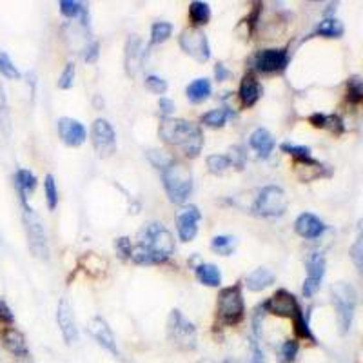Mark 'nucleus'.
<instances>
[{"mask_svg":"<svg viewBox=\"0 0 363 363\" xmlns=\"http://www.w3.org/2000/svg\"><path fill=\"white\" fill-rule=\"evenodd\" d=\"M174 252V238L164 223L151 222L136 235L131 258L138 265H160L169 260Z\"/></svg>","mask_w":363,"mask_h":363,"instance_id":"obj_1","label":"nucleus"},{"mask_svg":"<svg viewBox=\"0 0 363 363\" xmlns=\"http://www.w3.org/2000/svg\"><path fill=\"white\" fill-rule=\"evenodd\" d=\"M158 135L165 144L180 149L184 157L196 158L202 153L203 133L200 125L193 124L189 120L173 118V116L164 118L158 128Z\"/></svg>","mask_w":363,"mask_h":363,"instance_id":"obj_2","label":"nucleus"},{"mask_svg":"<svg viewBox=\"0 0 363 363\" xmlns=\"http://www.w3.org/2000/svg\"><path fill=\"white\" fill-rule=\"evenodd\" d=\"M162 184H164L165 194H167L169 202L182 206V203H186L189 200L191 193H193V173H191L187 165L180 164L173 158L162 169Z\"/></svg>","mask_w":363,"mask_h":363,"instance_id":"obj_3","label":"nucleus"},{"mask_svg":"<svg viewBox=\"0 0 363 363\" xmlns=\"http://www.w3.org/2000/svg\"><path fill=\"white\" fill-rule=\"evenodd\" d=\"M333 293V306L336 311V320H338L340 335H347L351 330L352 322L356 316V307H358V293L354 285L347 281H336L330 287Z\"/></svg>","mask_w":363,"mask_h":363,"instance_id":"obj_4","label":"nucleus"},{"mask_svg":"<svg viewBox=\"0 0 363 363\" xmlns=\"http://www.w3.org/2000/svg\"><path fill=\"white\" fill-rule=\"evenodd\" d=\"M244 285L235 284L223 287L218 293L216 301V314L222 325L235 327L238 325L245 316V301H244Z\"/></svg>","mask_w":363,"mask_h":363,"instance_id":"obj_5","label":"nucleus"},{"mask_svg":"<svg viewBox=\"0 0 363 363\" xmlns=\"http://www.w3.org/2000/svg\"><path fill=\"white\" fill-rule=\"evenodd\" d=\"M287 206H289V200L280 186H264L256 189L251 213L262 218H278L287 211Z\"/></svg>","mask_w":363,"mask_h":363,"instance_id":"obj_6","label":"nucleus"},{"mask_svg":"<svg viewBox=\"0 0 363 363\" xmlns=\"http://www.w3.org/2000/svg\"><path fill=\"white\" fill-rule=\"evenodd\" d=\"M167 340L180 351H194L199 342V330L180 309H173L167 318Z\"/></svg>","mask_w":363,"mask_h":363,"instance_id":"obj_7","label":"nucleus"},{"mask_svg":"<svg viewBox=\"0 0 363 363\" xmlns=\"http://www.w3.org/2000/svg\"><path fill=\"white\" fill-rule=\"evenodd\" d=\"M22 222H24L26 236H28L29 251L33 252L38 260H50V244H48L44 223L28 202L22 203Z\"/></svg>","mask_w":363,"mask_h":363,"instance_id":"obj_8","label":"nucleus"},{"mask_svg":"<svg viewBox=\"0 0 363 363\" xmlns=\"http://www.w3.org/2000/svg\"><path fill=\"white\" fill-rule=\"evenodd\" d=\"M182 51L196 62H207L211 58V44L207 35L200 28H186L178 37Z\"/></svg>","mask_w":363,"mask_h":363,"instance_id":"obj_9","label":"nucleus"},{"mask_svg":"<svg viewBox=\"0 0 363 363\" xmlns=\"http://www.w3.org/2000/svg\"><path fill=\"white\" fill-rule=\"evenodd\" d=\"M91 142L100 158H109L116 153V133L106 118H96L93 122Z\"/></svg>","mask_w":363,"mask_h":363,"instance_id":"obj_10","label":"nucleus"},{"mask_svg":"<svg viewBox=\"0 0 363 363\" xmlns=\"http://www.w3.org/2000/svg\"><path fill=\"white\" fill-rule=\"evenodd\" d=\"M289 64V51L285 48L260 50L252 57V69L262 74L281 73Z\"/></svg>","mask_w":363,"mask_h":363,"instance_id":"obj_11","label":"nucleus"},{"mask_svg":"<svg viewBox=\"0 0 363 363\" xmlns=\"http://www.w3.org/2000/svg\"><path fill=\"white\" fill-rule=\"evenodd\" d=\"M306 265H307V277L306 280H303V287H301V291H303V296L306 298H313L314 294L320 291L323 277H325V271H327L325 255L320 251L311 252Z\"/></svg>","mask_w":363,"mask_h":363,"instance_id":"obj_12","label":"nucleus"},{"mask_svg":"<svg viewBox=\"0 0 363 363\" xmlns=\"http://www.w3.org/2000/svg\"><path fill=\"white\" fill-rule=\"evenodd\" d=\"M202 220V213L196 206L189 203L184 206L177 215V233L182 242H193L199 235V223Z\"/></svg>","mask_w":363,"mask_h":363,"instance_id":"obj_13","label":"nucleus"},{"mask_svg":"<svg viewBox=\"0 0 363 363\" xmlns=\"http://www.w3.org/2000/svg\"><path fill=\"white\" fill-rule=\"evenodd\" d=\"M57 131L60 140L69 147H80L87 140V131L82 122L71 116H60L57 120Z\"/></svg>","mask_w":363,"mask_h":363,"instance_id":"obj_14","label":"nucleus"},{"mask_svg":"<svg viewBox=\"0 0 363 363\" xmlns=\"http://www.w3.org/2000/svg\"><path fill=\"white\" fill-rule=\"evenodd\" d=\"M57 323L58 329L62 333V338L67 345H74L79 342V327H77V320H74L73 307H71L69 300L62 298L58 301L57 307Z\"/></svg>","mask_w":363,"mask_h":363,"instance_id":"obj_15","label":"nucleus"},{"mask_svg":"<svg viewBox=\"0 0 363 363\" xmlns=\"http://www.w3.org/2000/svg\"><path fill=\"white\" fill-rule=\"evenodd\" d=\"M264 301L265 307H267V314H274V316L293 318L296 311L300 309L296 296L287 289H278L271 298Z\"/></svg>","mask_w":363,"mask_h":363,"instance_id":"obj_16","label":"nucleus"},{"mask_svg":"<svg viewBox=\"0 0 363 363\" xmlns=\"http://www.w3.org/2000/svg\"><path fill=\"white\" fill-rule=\"evenodd\" d=\"M327 231V225L320 216H316L314 213H301L298 215V218L294 220V233L298 236L306 240H316Z\"/></svg>","mask_w":363,"mask_h":363,"instance_id":"obj_17","label":"nucleus"},{"mask_svg":"<svg viewBox=\"0 0 363 363\" xmlns=\"http://www.w3.org/2000/svg\"><path fill=\"white\" fill-rule=\"evenodd\" d=\"M147 55L144 48V42L138 35H131L125 42V53H124V64H125V73L129 77H135L138 71H140L142 64H144V58Z\"/></svg>","mask_w":363,"mask_h":363,"instance_id":"obj_18","label":"nucleus"},{"mask_svg":"<svg viewBox=\"0 0 363 363\" xmlns=\"http://www.w3.org/2000/svg\"><path fill=\"white\" fill-rule=\"evenodd\" d=\"M89 333H91V335H93V338H95L96 342H99L100 347H104V349L111 352V354L120 356V351H118V345H116L115 335H113V330H111V327H109V323L106 322V320H104L102 316L91 318Z\"/></svg>","mask_w":363,"mask_h":363,"instance_id":"obj_19","label":"nucleus"},{"mask_svg":"<svg viewBox=\"0 0 363 363\" xmlns=\"http://www.w3.org/2000/svg\"><path fill=\"white\" fill-rule=\"evenodd\" d=\"M0 340H2V345H4V349L9 354H13L18 359H29L31 352H29L26 336L22 335L21 330L15 329V327H6L0 333Z\"/></svg>","mask_w":363,"mask_h":363,"instance_id":"obj_20","label":"nucleus"},{"mask_svg":"<svg viewBox=\"0 0 363 363\" xmlns=\"http://www.w3.org/2000/svg\"><path fill=\"white\" fill-rule=\"evenodd\" d=\"M249 147L255 149L256 155L260 158H269L271 153L277 147V140H274V136L271 135V131L265 128H256L255 131L249 135Z\"/></svg>","mask_w":363,"mask_h":363,"instance_id":"obj_21","label":"nucleus"},{"mask_svg":"<svg viewBox=\"0 0 363 363\" xmlns=\"http://www.w3.org/2000/svg\"><path fill=\"white\" fill-rule=\"evenodd\" d=\"M262 95H264V87H262V84L258 82L252 74H245L238 87V96L242 106H244V108H252V106L258 104Z\"/></svg>","mask_w":363,"mask_h":363,"instance_id":"obj_22","label":"nucleus"},{"mask_svg":"<svg viewBox=\"0 0 363 363\" xmlns=\"http://www.w3.org/2000/svg\"><path fill=\"white\" fill-rule=\"evenodd\" d=\"M274 280H277L274 272L269 271L267 267H258L245 277L244 285L247 287V291H251V293H262V291H265L267 287H271V285L274 284Z\"/></svg>","mask_w":363,"mask_h":363,"instance_id":"obj_23","label":"nucleus"},{"mask_svg":"<svg viewBox=\"0 0 363 363\" xmlns=\"http://www.w3.org/2000/svg\"><path fill=\"white\" fill-rule=\"evenodd\" d=\"M37 186H38V180L37 177H35L33 171L24 169V167H22V169H18L17 173H15V187H17L22 203L28 202V196L37 189Z\"/></svg>","mask_w":363,"mask_h":363,"instance_id":"obj_24","label":"nucleus"},{"mask_svg":"<svg viewBox=\"0 0 363 363\" xmlns=\"http://www.w3.org/2000/svg\"><path fill=\"white\" fill-rule=\"evenodd\" d=\"M213 95V84L209 79H194L186 87V96L191 104H202Z\"/></svg>","mask_w":363,"mask_h":363,"instance_id":"obj_25","label":"nucleus"},{"mask_svg":"<svg viewBox=\"0 0 363 363\" xmlns=\"http://www.w3.org/2000/svg\"><path fill=\"white\" fill-rule=\"evenodd\" d=\"M58 8H60V13L66 18H71V21L80 18L82 21V28L87 29V26H89V11H87V8L82 2H79V0H60Z\"/></svg>","mask_w":363,"mask_h":363,"instance_id":"obj_26","label":"nucleus"},{"mask_svg":"<svg viewBox=\"0 0 363 363\" xmlns=\"http://www.w3.org/2000/svg\"><path fill=\"white\" fill-rule=\"evenodd\" d=\"M194 274L199 278V281L206 287H220L222 285V271L218 265L215 264H199L194 267Z\"/></svg>","mask_w":363,"mask_h":363,"instance_id":"obj_27","label":"nucleus"},{"mask_svg":"<svg viewBox=\"0 0 363 363\" xmlns=\"http://www.w3.org/2000/svg\"><path fill=\"white\" fill-rule=\"evenodd\" d=\"M233 116H235L233 109L216 108V109H211V111L203 113V115L200 116V122H202L206 128L220 129V128H223V125L227 124V120L233 118Z\"/></svg>","mask_w":363,"mask_h":363,"instance_id":"obj_28","label":"nucleus"},{"mask_svg":"<svg viewBox=\"0 0 363 363\" xmlns=\"http://www.w3.org/2000/svg\"><path fill=\"white\" fill-rule=\"evenodd\" d=\"M314 33L325 38H342L343 33H345V28H343V22L338 21V18L325 17L323 21L318 22Z\"/></svg>","mask_w":363,"mask_h":363,"instance_id":"obj_29","label":"nucleus"},{"mask_svg":"<svg viewBox=\"0 0 363 363\" xmlns=\"http://www.w3.org/2000/svg\"><path fill=\"white\" fill-rule=\"evenodd\" d=\"M189 18L193 22V28L209 24L211 21V6L202 0H193L189 4Z\"/></svg>","mask_w":363,"mask_h":363,"instance_id":"obj_30","label":"nucleus"},{"mask_svg":"<svg viewBox=\"0 0 363 363\" xmlns=\"http://www.w3.org/2000/svg\"><path fill=\"white\" fill-rule=\"evenodd\" d=\"M238 247V240L231 235H218L211 240V249L220 256H231Z\"/></svg>","mask_w":363,"mask_h":363,"instance_id":"obj_31","label":"nucleus"},{"mask_svg":"<svg viewBox=\"0 0 363 363\" xmlns=\"http://www.w3.org/2000/svg\"><path fill=\"white\" fill-rule=\"evenodd\" d=\"M300 352V342L296 338H287L278 347V362L280 363H294Z\"/></svg>","mask_w":363,"mask_h":363,"instance_id":"obj_32","label":"nucleus"},{"mask_svg":"<svg viewBox=\"0 0 363 363\" xmlns=\"http://www.w3.org/2000/svg\"><path fill=\"white\" fill-rule=\"evenodd\" d=\"M293 322H294V330H296L298 338L314 342V335H313V330H311V325H309V316H307L306 311L301 309V307L296 311V314L293 316Z\"/></svg>","mask_w":363,"mask_h":363,"instance_id":"obj_33","label":"nucleus"},{"mask_svg":"<svg viewBox=\"0 0 363 363\" xmlns=\"http://www.w3.org/2000/svg\"><path fill=\"white\" fill-rule=\"evenodd\" d=\"M173 24L171 22H155L153 26H151V44H164V42H167L171 38V35H173Z\"/></svg>","mask_w":363,"mask_h":363,"instance_id":"obj_34","label":"nucleus"},{"mask_svg":"<svg viewBox=\"0 0 363 363\" xmlns=\"http://www.w3.org/2000/svg\"><path fill=\"white\" fill-rule=\"evenodd\" d=\"M44 196L45 203H48V209L55 211L58 206V187L57 182H55L53 174H45L44 177Z\"/></svg>","mask_w":363,"mask_h":363,"instance_id":"obj_35","label":"nucleus"},{"mask_svg":"<svg viewBox=\"0 0 363 363\" xmlns=\"http://www.w3.org/2000/svg\"><path fill=\"white\" fill-rule=\"evenodd\" d=\"M280 149L284 151L285 155H289V157L296 158L298 162H306V160H311V147L309 145H298V144H293V142H284V144L280 145Z\"/></svg>","mask_w":363,"mask_h":363,"instance_id":"obj_36","label":"nucleus"},{"mask_svg":"<svg viewBox=\"0 0 363 363\" xmlns=\"http://www.w3.org/2000/svg\"><path fill=\"white\" fill-rule=\"evenodd\" d=\"M206 164H207V169H209V173H213V174H223L227 169H229V167H231L227 155H220V153L209 155V157L206 158Z\"/></svg>","mask_w":363,"mask_h":363,"instance_id":"obj_37","label":"nucleus"},{"mask_svg":"<svg viewBox=\"0 0 363 363\" xmlns=\"http://www.w3.org/2000/svg\"><path fill=\"white\" fill-rule=\"evenodd\" d=\"M0 74L9 80H18L22 77L18 67L15 66V62H13L11 57L6 51H0Z\"/></svg>","mask_w":363,"mask_h":363,"instance_id":"obj_38","label":"nucleus"},{"mask_svg":"<svg viewBox=\"0 0 363 363\" xmlns=\"http://www.w3.org/2000/svg\"><path fill=\"white\" fill-rule=\"evenodd\" d=\"M347 100L352 106H358L363 100V82L359 77H352L347 82Z\"/></svg>","mask_w":363,"mask_h":363,"instance_id":"obj_39","label":"nucleus"},{"mask_svg":"<svg viewBox=\"0 0 363 363\" xmlns=\"http://www.w3.org/2000/svg\"><path fill=\"white\" fill-rule=\"evenodd\" d=\"M74 74H77V64L74 62H67L66 67H64V71L60 73V77H58L57 80V87L58 89H71L74 84Z\"/></svg>","mask_w":363,"mask_h":363,"instance_id":"obj_40","label":"nucleus"},{"mask_svg":"<svg viewBox=\"0 0 363 363\" xmlns=\"http://www.w3.org/2000/svg\"><path fill=\"white\" fill-rule=\"evenodd\" d=\"M227 158H229V164H231L233 167H236L238 171H242L245 167V162H247V153H245V147H242V145H233V147L229 149V155H227Z\"/></svg>","mask_w":363,"mask_h":363,"instance_id":"obj_41","label":"nucleus"},{"mask_svg":"<svg viewBox=\"0 0 363 363\" xmlns=\"http://www.w3.org/2000/svg\"><path fill=\"white\" fill-rule=\"evenodd\" d=\"M145 87H147L151 93H155V95H164L165 91H167V80H164L162 77H158V74H147L145 77Z\"/></svg>","mask_w":363,"mask_h":363,"instance_id":"obj_42","label":"nucleus"},{"mask_svg":"<svg viewBox=\"0 0 363 363\" xmlns=\"http://www.w3.org/2000/svg\"><path fill=\"white\" fill-rule=\"evenodd\" d=\"M267 316V307H265V301L258 303V307L252 313V333H255V338H260L262 336V323H264V318Z\"/></svg>","mask_w":363,"mask_h":363,"instance_id":"obj_43","label":"nucleus"},{"mask_svg":"<svg viewBox=\"0 0 363 363\" xmlns=\"http://www.w3.org/2000/svg\"><path fill=\"white\" fill-rule=\"evenodd\" d=\"M245 363H265V354L262 351V347L258 345L256 338L249 340V349H247V359Z\"/></svg>","mask_w":363,"mask_h":363,"instance_id":"obj_44","label":"nucleus"},{"mask_svg":"<svg viewBox=\"0 0 363 363\" xmlns=\"http://www.w3.org/2000/svg\"><path fill=\"white\" fill-rule=\"evenodd\" d=\"M115 251L116 255H120V258H131V251H133V245H131V240L128 236H120V238L115 240Z\"/></svg>","mask_w":363,"mask_h":363,"instance_id":"obj_45","label":"nucleus"},{"mask_svg":"<svg viewBox=\"0 0 363 363\" xmlns=\"http://www.w3.org/2000/svg\"><path fill=\"white\" fill-rule=\"evenodd\" d=\"M351 258H352V262H354L356 269H358V271H362V265H363V238H362V235L356 236V242L352 244V247H351Z\"/></svg>","mask_w":363,"mask_h":363,"instance_id":"obj_46","label":"nucleus"},{"mask_svg":"<svg viewBox=\"0 0 363 363\" xmlns=\"http://www.w3.org/2000/svg\"><path fill=\"white\" fill-rule=\"evenodd\" d=\"M147 157L149 160H151V164L157 167V169H164L165 165L169 164L171 160H173V157H169V155H165L164 151H147Z\"/></svg>","mask_w":363,"mask_h":363,"instance_id":"obj_47","label":"nucleus"},{"mask_svg":"<svg viewBox=\"0 0 363 363\" xmlns=\"http://www.w3.org/2000/svg\"><path fill=\"white\" fill-rule=\"evenodd\" d=\"M99 55H100V44L99 40H91L87 42L86 48H84V60L87 64H93L99 60Z\"/></svg>","mask_w":363,"mask_h":363,"instance_id":"obj_48","label":"nucleus"},{"mask_svg":"<svg viewBox=\"0 0 363 363\" xmlns=\"http://www.w3.org/2000/svg\"><path fill=\"white\" fill-rule=\"evenodd\" d=\"M323 129H329V131L340 135V133L345 131V125H343V120L340 118L338 115H327L325 116V128Z\"/></svg>","mask_w":363,"mask_h":363,"instance_id":"obj_49","label":"nucleus"},{"mask_svg":"<svg viewBox=\"0 0 363 363\" xmlns=\"http://www.w3.org/2000/svg\"><path fill=\"white\" fill-rule=\"evenodd\" d=\"M15 322V314L9 309V306L4 300H0V323H6V325H11Z\"/></svg>","mask_w":363,"mask_h":363,"instance_id":"obj_50","label":"nucleus"},{"mask_svg":"<svg viewBox=\"0 0 363 363\" xmlns=\"http://www.w3.org/2000/svg\"><path fill=\"white\" fill-rule=\"evenodd\" d=\"M158 109H160V113L165 116V118H169V116L174 113V109H177V106H174V102L171 99L160 96V100H158Z\"/></svg>","mask_w":363,"mask_h":363,"instance_id":"obj_51","label":"nucleus"},{"mask_svg":"<svg viewBox=\"0 0 363 363\" xmlns=\"http://www.w3.org/2000/svg\"><path fill=\"white\" fill-rule=\"evenodd\" d=\"M233 77V71L229 69V67L225 66V64L218 62L215 66V79L218 80V82H225V80H229Z\"/></svg>","mask_w":363,"mask_h":363,"instance_id":"obj_52","label":"nucleus"},{"mask_svg":"<svg viewBox=\"0 0 363 363\" xmlns=\"http://www.w3.org/2000/svg\"><path fill=\"white\" fill-rule=\"evenodd\" d=\"M325 116L327 115H323V113H314V115L309 118L311 125L318 129H323L325 128Z\"/></svg>","mask_w":363,"mask_h":363,"instance_id":"obj_53","label":"nucleus"},{"mask_svg":"<svg viewBox=\"0 0 363 363\" xmlns=\"http://www.w3.org/2000/svg\"><path fill=\"white\" fill-rule=\"evenodd\" d=\"M196 363H215V362H213V359H209V358H203V359H199Z\"/></svg>","mask_w":363,"mask_h":363,"instance_id":"obj_54","label":"nucleus"}]
</instances>
